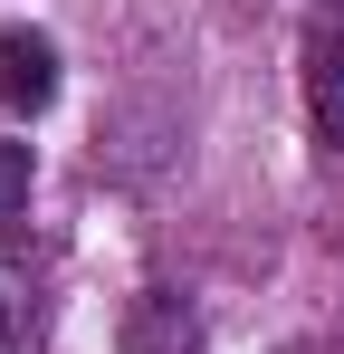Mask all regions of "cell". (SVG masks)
Returning <instances> with one entry per match:
<instances>
[{
    "label": "cell",
    "instance_id": "obj_3",
    "mask_svg": "<svg viewBox=\"0 0 344 354\" xmlns=\"http://www.w3.org/2000/svg\"><path fill=\"white\" fill-rule=\"evenodd\" d=\"M124 354H211V335H201L191 297L144 288V297H134V316H124Z\"/></svg>",
    "mask_w": 344,
    "mask_h": 354
},
{
    "label": "cell",
    "instance_id": "obj_2",
    "mask_svg": "<svg viewBox=\"0 0 344 354\" xmlns=\"http://www.w3.org/2000/svg\"><path fill=\"white\" fill-rule=\"evenodd\" d=\"M57 86H67V77H57V39L39 19H10V29H0V106H10V115H48Z\"/></svg>",
    "mask_w": 344,
    "mask_h": 354
},
{
    "label": "cell",
    "instance_id": "obj_5",
    "mask_svg": "<svg viewBox=\"0 0 344 354\" xmlns=\"http://www.w3.org/2000/svg\"><path fill=\"white\" fill-rule=\"evenodd\" d=\"M10 326H19V297H10V278H0V345H10Z\"/></svg>",
    "mask_w": 344,
    "mask_h": 354
},
{
    "label": "cell",
    "instance_id": "obj_1",
    "mask_svg": "<svg viewBox=\"0 0 344 354\" xmlns=\"http://www.w3.org/2000/svg\"><path fill=\"white\" fill-rule=\"evenodd\" d=\"M296 86H306V134H316V153H344V0H316V10H306Z\"/></svg>",
    "mask_w": 344,
    "mask_h": 354
},
{
    "label": "cell",
    "instance_id": "obj_6",
    "mask_svg": "<svg viewBox=\"0 0 344 354\" xmlns=\"http://www.w3.org/2000/svg\"><path fill=\"white\" fill-rule=\"evenodd\" d=\"M278 354H316V345H278Z\"/></svg>",
    "mask_w": 344,
    "mask_h": 354
},
{
    "label": "cell",
    "instance_id": "obj_4",
    "mask_svg": "<svg viewBox=\"0 0 344 354\" xmlns=\"http://www.w3.org/2000/svg\"><path fill=\"white\" fill-rule=\"evenodd\" d=\"M29 182H39V163H29V144H10V134H0V221H10V211L29 201Z\"/></svg>",
    "mask_w": 344,
    "mask_h": 354
}]
</instances>
